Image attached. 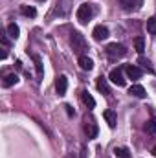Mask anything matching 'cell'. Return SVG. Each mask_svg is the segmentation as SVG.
<instances>
[{
	"label": "cell",
	"mask_w": 156,
	"mask_h": 158,
	"mask_svg": "<svg viewBox=\"0 0 156 158\" xmlns=\"http://www.w3.org/2000/svg\"><path fill=\"white\" fill-rule=\"evenodd\" d=\"M70 46H72V50H74L76 53H79V57H81L83 52L86 50V40H84V37H83L79 31H74L72 37H70Z\"/></svg>",
	"instance_id": "1"
},
{
	"label": "cell",
	"mask_w": 156,
	"mask_h": 158,
	"mask_svg": "<svg viewBox=\"0 0 156 158\" xmlns=\"http://www.w3.org/2000/svg\"><path fill=\"white\" fill-rule=\"evenodd\" d=\"M125 53H127V48H125L123 44L110 42V44L107 46V55H109V59H112V61H117V59L125 57Z\"/></svg>",
	"instance_id": "2"
},
{
	"label": "cell",
	"mask_w": 156,
	"mask_h": 158,
	"mask_svg": "<svg viewBox=\"0 0 156 158\" xmlns=\"http://www.w3.org/2000/svg\"><path fill=\"white\" fill-rule=\"evenodd\" d=\"M77 20L81 24H86L92 17H94V7H92V4H83V6H79L77 9Z\"/></svg>",
	"instance_id": "3"
},
{
	"label": "cell",
	"mask_w": 156,
	"mask_h": 158,
	"mask_svg": "<svg viewBox=\"0 0 156 158\" xmlns=\"http://www.w3.org/2000/svg\"><path fill=\"white\" fill-rule=\"evenodd\" d=\"M84 132H86L88 140H92V138L97 136V125H96L94 118H88V116L84 118Z\"/></svg>",
	"instance_id": "4"
},
{
	"label": "cell",
	"mask_w": 156,
	"mask_h": 158,
	"mask_svg": "<svg viewBox=\"0 0 156 158\" xmlns=\"http://www.w3.org/2000/svg\"><path fill=\"white\" fill-rule=\"evenodd\" d=\"M110 83H114L117 86H125V76H123V68H114L110 74H109Z\"/></svg>",
	"instance_id": "5"
},
{
	"label": "cell",
	"mask_w": 156,
	"mask_h": 158,
	"mask_svg": "<svg viewBox=\"0 0 156 158\" xmlns=\"http://www.w3.org/2000/svg\"><path fill=\"white\" fill-rule=\"evenodd\" d=\"M55 90H57L59 96H64L66 94V90H68V79H66V76H59L57 77V81H55Z\"/></svg>",
	"instance_id": "6"
},
{
	"label": "cell",
	"mask_w": 156,
	"mask_h": 158,
	"mask_svg": "<svg viewBox=\"0 0 156 158\" xmlns=\"http://www.w3.org/2000/svg\"><path fill=\"white\" fill-rule=\"evenodd\" d=\"M117 2H119V6H121L123 11H134L142 4V0H117Z\"/></svg>",
	"instance_id": "7"
},
{
	"label": "cell",
	"mask_w": 156,
	"mask_h": 158,
	"mask_svg": "<svg viewBox=\"0 0 156 158\" xmlns=\"http://www.w3.org/2000/svg\"><path fill=\"white\" fill-rule=\"evenodd\" d=\"M92 35H94V39H96V40H105L107 37H109V28L99 24V26H96V28H94Z\"/></svg>",
	"instance_id": "8"
},
{
	"label": "cell",
	"mask_w": 156,
	"mask_h": 158,
	"mask_svg": "<svg viewBox=\"0 0 156 158\" xmlns=\"http://www.w3.org/2000/svg\"><path fill=\"white\" fill-rule=\"evenodd\" d=\"M125 72L130 79H140L142 77V68H138L136 64H127L125 66Z\"/></svg>",
	"instance_id": "9"
},
{
	"label": "cell",
	"mask_w": 156,
	"mask_h": 158,
	"mask_svg": "<svg viewBox=\"0 0 156 158\" xmlns=\"http://www.w3.org/2000/svg\"><path fill=\"white\" fill-rule=\"evenodd\" d=\"M129 94L134 96V98H140V99L147 96V92H145V88H143L142 85H132V86L129 88Z\"/></svg>",
	"instance_id": "10"
},
{
	"label": "cell",
	"mask_w": 156,
	"mask_h": 158,
	"mask_svg": "<svg viewBox=\"0 0 156 158\" xmlns=\"http://www.w3.org/2000/svg\"><path fill=\"white\" fill-rule=\"evenodd\" d=\"M79 66H81V70L90 72V70L94 68V61H92L90 57H86V55H81V57H79Z\"/></svg>",
	"instance_id": "11"
},
{
	"label": "cell",
	"mask_w": 156,
	"mask_h": 158,
	"mask_svg": "<svg viewBox=\"0 0 156 158\" xmlns=\"http://www.w3.org/2000/svg\"><path fill=\"white\" fill-rule=\"evenodd\" d=\"M103 118L107 119V123H109V127H110V129H114V127H116L117 118H116V112H114V110H105V112H103Z\"/></svg>",
	"instance_id": "12"
},
{
	"label": "cell",
	"mask_w": 156,
	"mask_h": 158,
	"mask_svg": "<svg viewBox=\"0 0 156 158\" xmlns=\"http://www.w3.org/2000/svg\"><path fill=\"white\" fill-rule=\"evenodd\" d=\"M17 81H18V76H17V74H6L4 79H2V85H4L6 88H9V86L17 85Z\"/></svg>",
	"instance_id": "13"
},
{
	"label": "cell",
	"mask_w": 156,
	"mask_h": 158,
	"mask_svg": "<svg viewBox=\"0 0 156 158\" xmlns=\"http://www.w3.org/2000/svg\"><path fill=\"white\" fill-rule=\"evenodd\" d=\"M7 35L11 37V39H18V35H20V30H18V26L15 24V22H11V24H7Z\"/></svg>",
	"instance_id": "14"
},
{
	"label": "cell",
	"mask_w": 156,
	"mask_h": 158,
	"mask_svg": "<svg viewBox=\"0 0 156 158\" xmlns=\"http://www.w3.org/2000/svg\"><path fill=\"white\" fill-rule=\"evenodd\" d=\"M81 98H83V103H84L88 109H94V107H96V99H94V98H92V96H90L86 90L81 94Z\"/></svg>",
	"instance_id": "15"
},
{
	"label": "cell",
	"mask_w": 156,
	"mask_h": 158,
	"mask_svg": "<svg viewBox=\"0 0 156 158\" xmlns=\"http://www.w3.org/2000/svg\"><path fill=\"white\" fill-rule=\"evenodd\" d=\"M20 13L24 15V17H35L37 15V9L33 7V6H20Z\"/></svg>",
	"instance_id": "16"
},
{
	"label": "cell",
	"mask_w": 156,
	"mask_h": 158,
	"mask_svg": "<svg viewBox=\"0 0 156 158\" xmlns=\"http://www.w3.org/2000/svg\"><path fill=\"white\" fill-rule=\"evenodd\" d=\"M138 64H140V66H142L143 70H147V72H151V74L154 72V68H153V63H151L149 59H145V57H140V59H138Z\"/></svg>",
	"instance_id": "17"
},
{
	"label": "cell",
	"mask_w": 156,
	"mask_h": 158,
	"mask_svg": "<svg viewBox=\"0 0 156 158\" xmlns=\"http://www.w3.org/2000/svg\"><path fill=\"white\" fill-rule=\"evenodd\" d=\"M97 90L103 92V94H110V88H109V83L105 77H99L97 79Z\"/></svg>",
	"instance_id": "18"
},
{
	"label": "cell",
	"mask_w": 156,
	"mask_h": 158,
	"mask_svg": "<svg viewBox=\"0 0 156 158\" xmlns=\"http://www.w3.org/2000/svg\"><path fill=\"white\" fill-rule=\"evenodd\" d=\"M114 156L116 158H130V151L127 147H116L114 149Z\"/></svg>",
	"instance_id": "19"
},
{
	"label": "cell",
	"mask_w": 156,
	"mask_h": 158,
	"mask_svg": "<svg viewBox=\"0 0 156 158\" xmlns=\"http://www.w3.org/2000/svg\"><path fill=\"white\" fill-rule=\"evenodd\" d=\"M31 57H33V61H35V68H37V76H39V77H42V76H44V68H42V61H40V57L37 55V53H33Z\"/></svg>",
	"instance_id": "20"
},
{
	"label": "cell",
	"mask_w": 156,
	"mask_h": 158,
	"mask_svg": "<svg viewBox=\"0 0 156 158\" xmlns=\"http://www.w3.org/2000/svg\"><path fill=\"white\" fill-rule=\"evenodd\" d=\"M134 48H136L138 53H143V50H145V40H143V37H136L134 39Z\"/></svg>",
	"instance_id": "21"
},
{
	"label": "cell",
	"mask_w": 156,
	"mask_h": 158,
	"mask_svg": "<svg viewBox=\"0 0 156 158\" xmlns=\"http://www.w3.org/2000/svg\"><path fill=\"white\" fill-rule=\"evenodd\" d=\"M147 31H149L151 35H156V17H151V19L147 20Z\"/></svg>",
	"instance_id": "22"
},
{
	"label": "cell",
	"mask_w": 156,
	"mask_h": 158,
	"mask_svg": "<svg viewBox=\"0 0 156 158\" xmlns=\"http://www.w3.org/2000/svg\"><path fill=\"white\" fill-rule=\"evenodd\" d=\"M154 131H156V118H151L145 123V132L151 134V132H154Z\"/></svg>",
	"instance_id": "23"
},
{
	"label": "cell",
	"mask_w": 156,
	"mask_h": 158,
	"mask_svg": "<svg viewBox=\"0 0 156 158\" xmlns=\"http://www.w3.org/2000/svg\"><path fill=\"white\" fill-rule=\"evenodd\" d=\"M64 109H66V112H68V116H74V114H76V110H74V109H72L70 105H66Z\"/></svg>",
	"instance_id": "24"
},
{
	"label": "cell",
	"mask_w": 156,
	"mask_h": 158,
	"mask_svg": "<svg viewBox=\"0 0 156 158\" xmlns=\"http://www.w3.org/2000/svg\"><path fill=\"white\" fill-rule=\"evenodd\" d=\"M153 155H154V156H156V145H154V147H153Z\"/></svg>",
	"instance_id": "25"
},
{
	"label": "cell",
	"mask_w": 156,
	"mask_h": 158,
	"mask_svg": "<svg viewBox=\"0 0 156 158\" xmlns=\"http://www.w3.org/2000/svg\"><path fill=\"white\" fill-rule=\"evenodd\" d=\"M39 2H44V0H39Z\"/></svg>",
	"instance_id": "26"
}]
</instances>
